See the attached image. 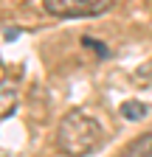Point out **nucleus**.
I'll return each instance as SVG.
<instances>
[{
  "instance_id": "f257e3e1",
  "label": "nucleus",
  "mask_w": 152,
  "mask_h": 157,
  "mask_svg": "<svg viewBox=\"0 0 152 157\" xmlns=\"http://www.w3.org/2000/svg\"><path fill=\"white\" fill-rule=\"evenodd\" d=\"M102 126L87 112H68L56 126V146L68 157H85L102 143Z\"/></svg>"
},
{
  "instance_id": "f03ea898",
  "label": "nucleus",
  "mask_w": 152,
  "mask_h": 157,
  "mask_svg": "<svg viewBox=\"0 0 152 157\" xmlns=\"http://www.w3.org/2000/svg\"><path fill=\"white\" fill-rule=\"evenodd\" d=\"M45 11L59 17V20H82V17H96L110 9L107 0H45Z\"/></svg>"
},
{
  "instance_id": "7ed1b4c3",
  "label": "nucleus",
  "mask_w": 152,
  "mask_h": 157,
  "mask_svg": "<svg viewBox=\"0 0 152 157\" xmlns=\"http://www.w3.org/2000/svg\"><path fill=\"white\" fill-rule=\"evenodd\" d=\"M17 104V87L14 82H9V78H3L0 82V118H6Z\"/></svg>"
},
{
  "instance_id": "20e7f679",
  "label": "nucleus",
  "mask_w": 152,
  "mask_h": 157,
  "mask_svg": "<svg viewBox=\"0 0 152 157\" xmlns=\"http://www.w3.org/2000/svg\"><path fill=\"white\" fill-rule=\"evenodd\" d=\"M124 157H152V135L138 137V140L127 149V154H124Z\"/></svg>"
},
{
  "instance_id": "39448f33",
  "label": "nucleus",
  "mask_w": 152,
  "mask_h": 157,
  "mask_svg": "<svg viewBox=\"0 0 152 157\" xmlns=\"http://www.w3.org/2000/svg\"><path fill=\"white\" fill-rule=\"evenodd\" d=\"M121 115L127 118V121H141V118L146 115V104L144 101H124L121 104Z\"/></svg>"
},
{
  "instance_id": "423d86ee",
  "label": "nucleus",
  "mask_w": 152,
  "mask_h": 157,
  "mask_svg": "<svg viewBox=\"0 0 152 157\" xmlns=\"http://www.w3.org/2000/svg\"><path fill=\"white\" fill-rule=\"evenodd\" d=\"M82 42H85V45H93V51H96L99 56H107V45L96 42V39H90V36H82Z\"/></svg>"
}]
</instances>
